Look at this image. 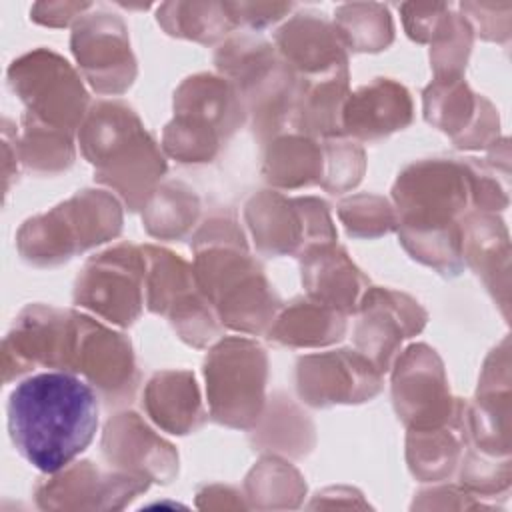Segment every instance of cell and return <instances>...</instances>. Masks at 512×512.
<instances>
[{"label": "cell", "instance_id": "cell-1", "mask_svg": "<svg viewBox=\"0 0 512 512\" xmlns=\"http://www.w3.org/2000/svg\"><path fill=\"white\" fill-rule=\"evenodd\" d=\"M98 428L94 390L68 372L34 374L8 398V432L20 456L42 472H58L82 454Z\"/></svg>", "mask_w": 512, "mask_h": 512}, {"label": "cell", "instance_id": "cell-2", "mask_svg": "<svg viewBox=\"0 0 512 512\" xmlns=\"http://www.w3.org/2000/svg\"><path fill=\"white\" fill-rule=\"evenodd\" d=\"M74 54L88 72H94V84L104 72V58H112L116 64L132 70L128 36L122 20L116 14L96 10L84 14L72 34Z\"/></svg>", "mask_w": 512, "mask_h": 512}, {"label": "cell", "instance_id": "cell-3", "mask_svg": "<svg viewBox=\"0 0 512 512\" xmlns=\"http://www.w3.org/2000/svg\"><path fill=\"white\" fill-rule=\"evenodd\" d=\"M318 12H300L276 34L280 50L298 62L324 60L328 66L344 68V52L336 28L320 18Z\"/></svg>", "mask_w": 512, "mask_h": 512}, {"label": "cell", "instance_id": "cell-4", "mask_svg": "<svg viewBox=\"0 0 512 512\" xmlns=\"http://www.w3.org/2000/svg\"><path fill=\"white\" fill-rule=\"evenodd\" d=\"M158 22L170 34L204 42L226 34L234 26L224 2H168L158 8Z\"/></svg>", "mask_w": 512, "mask_h": 512}, {"label": "cell", "instance_id": "cell-5", "mask_svg": "<svg viewBox=\"0 0 512 512\" xmlns=\"http://www.w3.org/2000/svg\"><path fill=\"white\" fill-rule=\"evenodd\" d=\"M336 32L354 50H380L392 40V18L382 4H344L336 10Z\"/></svg>", "mask_w": 512, "mask_h": 512}, {"label": "cell", "instance_id": "cell-6", "mask_svg": "<svg viewBox=\"0 0 512 512\" xmlns=\"http://www.w3.org/2000/svg\"><path fill=\"white\" fill-rule=\"evenodd\" d=\"M400 10H402V18H404L408 34L422 42V40L434 36L440 20L450 10V6L448 4H416V2H408V4H402Z\"/></svg>", "mask_w": 512, "mask_h": 512}, {"label": "cell", "instance_id": "cell-7", "mask_svg": "<svg viewBox=\"0 0 512 512\" xmlns=\"http://www.w3.org/2000/svg\"><path fill=\"white\" fill-rule=\"evenodd\" d=\"M226 10L234 24L246 22L252 28L266 26L282 16H286L294 6L292 4H266V2H224Z\"/></svg>", "mask_w": 512, "mask_h": 512}, {"label": "cell", "instance_id": "cell-8", "mask_svg": "<svg viewBox=\"0 0 512 512\" xmlns=\"http://www.w3.org/2000/svg\"><path fill=\"white\" fill-rule=\"evenodd\" d=\"M92 4H78V2H40L34 4L30 10V16L36 22L50 24V26H62L68 24L72 16H84L86 10H90Z\"/></svg>", "mask_w": 512, "mask_h": 512}]
</instances>
